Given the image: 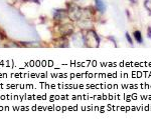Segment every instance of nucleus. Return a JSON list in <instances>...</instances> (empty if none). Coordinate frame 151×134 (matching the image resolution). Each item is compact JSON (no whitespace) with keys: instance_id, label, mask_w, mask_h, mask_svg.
<instances>
[{"instance_id":"f257e3e1","label":"nucleus","mask_w":151,"mask_h":134,"mask_svg":"<svg viewBox=\"0 0 151 134\" xmlns=\"http://www.w3.org/2000/svg\"><path fill=\"white\" fill-rule=\"evenodd\" d=\"M68 14L70 20H80L83 11L76 3H68Z\"/></svg>"},{"instance_id":"f03ea898","label":"nucleus","mask_w":151,"mask_h":134,"mask_svg":"<svg viewBox=\"0 0 151 134\" xmlns=\"http://www.w3.org/2000/svg\"><path fill=\"white\" fill-rule=\"evenodd\" d=\"M84 41L85 43H87V45L94 47H98L100 44V38L94 30H89L86 35H84Z\"/></svg>"},{"instance_id":"7ed1b4c3","label":"nucleus","mask_w":151,"mask_h":134,"mask_svg":"<svg viewBox=\"0 0 151 134\" xmlns=\"http://www.w3.org/2000/svg\"><path fill=\"white\" fill-rule=\"evenodd\" d=\"M67 18H69L67 9H55V10H53V20L57 23H62Z\"/></svg>"},{"instance_id":"20e7f679","label":"nucleus","mask_w":151,"mask_h":134,"mask_svg":"<svg viewBox=\"0 0 151 134\" xmlns=\"http://www.w3.org/2000/svg\"><path fill=\"white\" fill-rule=\"evenodd\" d=\"M58 32L60 36H69L74 32V25L70 23H62L58 26Z\"/></svg>"},{"instance_id":"39448f33","label":"nucleus","mask_w":151,"mask_h":134,"mask_svg":"<svg viewBox=\"0 0 151 134\" xmlns=\"http://www.w3.org/2000/svg\"><path fill=\"white\" fill-rule=\"evenodd\" d=\"M53 42H55V45L57 47H60V48L69 47V40H68L67 36H60V37L55 39Z\"/></svg>"},{"instance_id":"423d86ee","label":"nucleus","mask_w":151,"mask_h":134,"mask_svg":"<svg viewBox=\"0 0 151 134\" xmlns=\"http://www.w3.org/2000/svg\"><path fill=\"white\" fill-rule=\"evenodd\" d=\"M95 6L100 13H104L106 11V5H105L103 0H95Z\"/></svg>"},{"instance_id":"0eeeda50","label":"nucleus","mask_w":151,"mask_h":134,"mask_svg":"<svg viewBox=\"0 0 151 134\" xmlns=\"http://www.w3.org/2000/svg\"><path fill=\"white\" fill-rule=\"evenodd\" d=\"M134 38H135V40L137 41V43H139V44H142L143 43V38H142V35H141V32L139 30L134 32Z\"/></svg>"},{"instance_id":"6e6552de","label":"nucleus","mask_w":151,"mask_h":134,"mask_svg":"<svg viewBox=\"0 0 151 134\" xmlns=\"http://www.w3.org/2000/svg\"><path fill=\"white\" fill-rule=\"evenodd\" d=\"M144 7L151 14V0H144Z\"/></svg>"},{"instance_id":"1a4fd4ad","label":"nucleus","mask_w":151,"mask_h":134,"mask_svg":"<svg viewBox=\"0 0 151 134\" xmlns=\"http://www.w3.org/2000/svg\"><path fill=\"white\" fill-rule=\"evenodd\" d=\"M125 36H126V39H127V41L129 42V44L133 45V40H132V38H131V36H130V34H129V32H126Z\"/></svg>"},{"instance_id":"9d476101","label":"nucleus","mask_w":151,"mask_h":134,"mask_svg":"<svg viewBox=\"0 0 151 134\" xmlns=\"http://www.w3.org/2000/svg\"><path fill=\"white\" fill-rule=\"evenodd\" d=\"M147 35H148V38L151 39V27H150V26L147 28Z\"/></svg>"},{"instance_id":"9b49d317","label":"nucleus","mask_w":151,"mask_h":134,"mask_svg":"<svg viewBox=\"0 0 151 134\" xmlns=\"http://www.w3.org/2000/svg\"><path fill=\"white\" fill-rule=\"evenodd\" d=\"M5 38H6V36H4V34H2L1 32H0V40L5 39Z\"/></svg>"},{"instance_id":"f8f14e48","label":"nucleus","mask_w":151,"mask_h":134,"mask_svg":"<svg viewBox=\"0 0 151 134\" xmlns=\"http://www.w3.org/2000/svg\"><path fill=\"white\" fill-rule=\"evenodd\" d=\"M25 1H32V2H35V3H37V4H40V0H25Z\"/></svg>"},{"instance_id":"ddd939ff","label":"nucleus","mask_w":151,"mask_h":134,"mask_svg":"<svg viewBox=\"0 0 151 134\" xmlns=\"http://www.w3.org/2000/svg\"><path fill=\"white\" fill-rule=\"evenodd\" d=\"M129 1H131L132 3H135V0H129Z\"/></svg>"}]
</instances>
